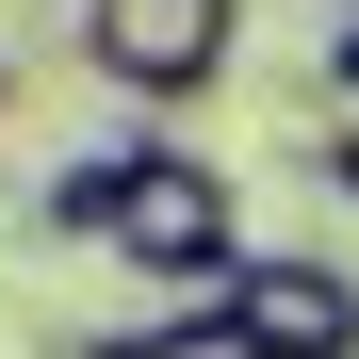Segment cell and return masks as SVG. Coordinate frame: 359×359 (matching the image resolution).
Wrapping results in <instances>:
<instances>
[{"label": "cell", "instance_id": "1", "mask_svg": "<svg viewBox=\"0 0 359 359\" xmlns=\"http://www.w3.org/2000/svg\"><path fill=\"white\" fill-rule=\"evenodd\" d=\"M98 245L147 294H212L229 262H245V180H229L212 147H180V131H131V180H114V229Z\"/></svg>", "mask_w": 359, "mask_h": 359}, {"label": "cell", "instance_id": "2", "mask_svg": "<svg viewBox=\"0 0 359 359\" xmlns=\"http://www.w3.org/2000/svg\"><path fill=\"white\" fill-rule=\"evenodd\" d=\"M66 49H82L98 98H131V114H196L229 66H245V0H82Z\"/></svg>", "mask_w": 359, "mask_h": 359}, {"label": "cell", "instance_id": "3", "mask_svg": "<svg viewBox=\"0 0 359 359\" xmlns=\"http://www.w3.org/2000/svg\"><path fill=\"white\" fill-rule=\"evenodd\" d=\"M212 294L262 327V359H359V278H343L327 245H245Z\"/></svg>", "mask_w": 359, "mask_h": 359}, {"label": "cell", "instance_id": "4", "mask_svg": "<svg viewBox=\"0 0 359 359\" xmlns=\"http://www.w3.org/2000/svg\"><path fill=\"white\" fill-rule=\"evenodd\" d=\"M82 359H262V327L229 311V294H147L131 327H98Z\"/></svg>", "mask_w": 359, "mask_h": 359}, {"label": "cell", "instance_id": "5", "mask_svg": "<svg viewBox=\"0 0 359 359\" xmlns=\"http://www.w3.org/2000/svg\"><path fill=\"white\" fill-rule=\"evenodd\" d=\"M114 180H131V131H98V147H66V163H49V229H66V245H98V229H114Z\"/></svg>", "mask_w": 359, "mask_h": 359}, {"label": "cell", "instance_id": "6", "mask_svg": "<svg viewBox=\"0 0 359 359\" xmlns=\"http://www.w3.org/2000/svg\"><path fill=\"white\" fill-rule=\"evenodd\" d=\"M327 98H359V0L327 17Z\"/></svg>", "mask_w": 359, "mask_h": 359}, {"label": "cell", "instance_id": "7", "mask_svg": "<svg viewBox=\"0 0 359 359\" xmlns=\"http://www.w3.org/2000/svg\"><path fill=\"white\" fill-rule=\"evenodd\" d=\"M311 180H327V196H359V131H311Z\"/></svg>", "mask_w": 359, "mask_h": 359}, {"label": "cell", "instance_id": "8", "mask_svg": "<svg viewBox=\"0 0 359 359\" xmlns=\"http://www.w3.org/2000/svg\"><path fill=\"white\" fill-rule=\"evenodd\" d=\"M0 98H17V66H0Z\"/></svg>", "mask_w": 359, "mask_h": 359}]
</instances>
